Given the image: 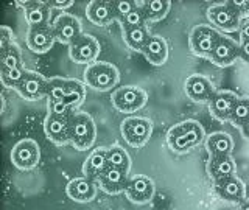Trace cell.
<instances>
[{"mask_svg":"<svg viewBox=\"0 0 249 210\" xmlns=\"http://www.w3.org/2000/svg\"><path fill=\"white\" fill-rule=\"evenodd\" d=\"M25 75L27 70L23 67H18L13 70H0V80H2V84L8 89H18V86L25 78Z\"/></svg>","mask_w":249,"mask_h":210,"instance_id":"cell-33","label":"cell"},{"mask_svg":"<svg viewBox=\"0 0 249 210\" xmlns=\"http://www.w3.org/2000/svg\"><path fill=\"white\" fill-rule=\"evenodd\" d=\"M0 66H2V70H13L22 67V56L18 45L10 44L5 49H2V53H0Z\"/></svg>","mask_w":249,"mask_h":210,"instance_id":"cell-30","label":"cell"},{"mask_svg":"<svg viewBox=\"0 0 249 210\" xmlns=\"http://www.w3.org/2000/svg\"><path fill=\"white\" fill-rule=\"evenodd\" d=\"M248 120H249V98H240L235 107H233L229 122L233 126L241 128Z\"/></svg>","mask_w":249,"mask_h":210,"instance_id":"cell-32","label":"cell"},{"mask_svg":"<svg viewBox=\"0 0 249 210\" xmlns=\"http://www.w3.org/2000/svg\"><path fill=\"white\" fill-rule=\"evenodd\" d=\"M237 58H240V45L226 36H221L218 39L212 54L209 56V59L218 67H228L233 64Z\"/></svg>","mask_w":249,"mask_h":210,"instance_id":"cell-16","label":"cell"},{"mask_svg":"<svg viewBox=\"0 0 249 210\" xmlns=\"http://www.w3.org/2000/svg\"><path fill=\"white\" fill-rule=\"evenodd\" d=\"M148 95L143 89L137 88V86H124L119 88L112 93V106L119 112L123 114H132L142 109L146 105Z\"/></svg>","mask_w":249,"mask_h":210,"instance_id":"cell-5","label":"cell"},{"mask_svg":"<svg viewBox=\"0 0 249 210\" xmlns=\"http://www.w3.org/2000/svg\"><path fill=\"white\" fill-rule=\"evenodd\" d=\"M122 136L124 142L134 148H142L153 134V122L143 117H131L122 122Z\"/></svg>","mask_w":249,"mask_h":210,"instance_id":"cell-4","label":"cell"},{"mask_svg":"<svg viewBox=\"0 0 249 210\" xmlns=\"http://www.w3.org/2000/svg\"><path fill=\"white\" fill-rule=\"evenodd\" d=\"M142 54L153 66H162L168 59V45L167 41L160 36H150L145 44Z\"/></svg>","mask_w":249,"mask_h":210,"instance_id":"cell-22","label":"cell"},{"mask_svg":"<svg viewBox=\"0 0 249 210\" xmlns=\"http://www.w3.org/2000/svg\"><path fill=\"white\" fill-rule=\"evenodd\" d=\"M53 31L56 41L61 44H67L69 47L75 41H78L83 36L81 23L75 16L72 14H61L59 18L53 23Z\"/></svg>","mask_w":249,"mask_h":210,"instance_id":"cell-10","label":"cell"},{"mask_svg":"<svg viewBox=\"0 0 249 210\" xmlns=\"http://www.w3.org/2000/svg\"><path fill=\"white\" fill-rule=\"evenodd\" d=\"M97 181L106 193L119 194L126 190L129 177H128V171H123V170L114 168V167H107L105 173L101 175Z\"/></svg>","mask_w":249,"mask_h":210,"instance_id":"cell-21","label":"cell"},{"mask_svg":"<svg viewBox=\"0 0 249 210\" xmlns=\"http://www.w3.org/2000/svg\"><path fill=\"white\" fill-rule=\"evenodd\" d=\"M238 31H240L241 42H249V20H245L243 23H241Z\"/></svg>","mask_w":249,"mask_h":210,"instance_id":"cell-40","label":"cell"},{"mask_svg":"<svg viewBox=\"0 0 249 210\" xmlns=\"http://www.w3.org/2000/svg\"><path fill=\"white\" fill-rule=\"evenodd\" d=\"M240 59H243L249 64V42L240 44Z\"/></svg>","mask_w":249,"mask_h":210,"instance_id":"cell-41","label":"cell"},{"mask_svg":"<svg viewBox=\"0 0 249 210\" xmlns=\"http://www.w3.org/2000/svg\"><path fill=\"white\" fill-rule=\"evenodd\" d=\"M184 89H185L187 97L192 101H195V103H209L216 93L212 83H210L206 76H201V75H192L187 78Z\"/></svg>","mask_w":249,"mask_h":210,"instance_id":"cell-14","label":"cell"},{"mask_svg":"<svg viewBox=\"0 0 249 210\" xmlns=\"http://www.w3.org/2000/svg\"><path fill=\"white\" fill-rule=\"evenodd\" d=\"M49 3V6L50 8H56V10H67L69 6H72L73 5V2L72 0H52V2H47Z\"/></svg>","mask_w":249,"mask_h":210,"instance_id":"cell-39","label":"cell"},{"mask_svg":"<svg viewBox=\"0 0 249 210\" xmlns=\"http://www.w3.org/2000/svg\"><path fill=\"white\" fill-rule=\"evenodd\" d=\"M209 175L213 179V182L221 181V179H228L235 176L237 165L231 156H224V158H210L209 159Z\"/></svg>","mask_w":249,"mask_h":210,"instance_id":"cell-26","label":"cell"},{"mask_svg":"<svg viewBox=\"0 0 249 210\" xmlns=\"http://www.w3.org/2000/svg\"><path fill=\"white\" fill-rule=\"evenodd\" d=\"M107 167V148H97L89 154V158L83 163V173L86 175V177L97 181Z\"/></svg>","mask_w":249,"mask_h":210,"instance_id":"cell-24","label":"cell"},{"mask_svg":"<svg viewBox=\"0 0 249 210\" xmlns=\"http://www.w3.org/2000/svg\"><path fill=\"white\" fill-rule=\"evenodd\" d=\"M86 16H88V19L93 23V25H98V27L109 25V23H111L115 19L112 2H105V0H93V2H90L88 5Z\"/></svg>","mask_w":249,"mask_h":210,"instance_id":"cell-23","label":"cell"},{"mask_svg":"<svg viewBox=\"0 0 249 210\" xmlns=\"http://www.w3.org/2000/svg\"><path fill=\"white\" fill-rule=\"evenodd\" d=\"M122 30H131V28H139L145 27V16L143 11L137 6L136 10H132L126 18H123L122 20Z\"/></svg>","mask_w":249,"mask_h":210,"instance_id":"cell-35","label":"cell"},{"mask_svg":"<svg viewBox=\"0 0 249 210\" xmlns=\"http://www.w3.org/2000/svg\"><path fill=\"white\" fill-rule=\"evenodd\" d=\"M206 148L209 153V158H224L231 156L233 150V140L226 132H213L206 140Z\"/></svg>","mask_w":249,"mask_h":210,"instance_id":"cell-25","label":"cell"},{"mask_svg":"<svg viewBox=\"0 0 249 210\" xmlns=\"http://www.w3.org/2000/svg\"><path fill=\"white\" fill-rule=\"evenodd\" d=\"M220 37H221V35L218 33L216 30H213L212 27L198 25L192 30L190 37H189V44H190V49L195 54L209 58L210 54H212Z\"/></svg>","mask_w":249,"mask_h":210,"instance_id":"cell-7","label":"cell"},{"mask_svg":"<svg viewBox=\"0 0 249 210\" xmlns=\"http://www.w3.org/2000/svg\"><path fill=\"white\" fill-rule=\"evenodd\" d=\"M112 8L115 13V19L122 20L123 18H126L132 10H136L137 2H131V0H114Z\"/></svg>","mask_w":249,"mask_h":210,"instance_id":"cell-36","label":"cell"},{"mask_svg":"<svg viewBox=\"0 0 249 210\" xmlns=\"http://www.w3.org/2000/svg\"><path fill=\"white\" fill-rule=\"evenodd\" d=\"M122 31H123V41L128 45V49H131L132 52L142 53L145 44L148 42V39H150V33H148L146 27L122 30Z\"/></svg>","mask_w":249,"mask_h":210,"instance_id":"cell-28","label":"cell"},{"mask_svg":"<svg viewBox=\"0 0 249 210\" xmlns=\"http://www.w3.org/2000/svg\"><path fill=\"white\" fill-rule=\"evenodd\" d=\"M229 5L237 11L240 18H246V16H249V0H231Z\"/></svg>","mask_w":249,"mask_h":210,"instance_id":"cell-37","label":"cell"},{"mask_svg":"<svg viewBox=\"0 0 249 210\" xmlns=\"http://www.w3.org/2000/svg\"><path fill=\"white\" fill-rule=\"evenodd\" d=\"M154 190H156L154 182L150 177L143 175H137L129 177L124 194L134 204H146V202H150L153 199Z\"/></svg>","mask_w":249,"mask_h":210,"instance_id":"cell-11","label":"cell"},{"mask_svg":"<svg viewBox=\"0 0 249 210\" xmlns=\"http://www.w3.org/2000/svg\"><path fill=\"white\" fill-rule=\"evenodd\" d=\"M10 36H14V33L10 28H8V27L0 28V47H2V49H5V47L13 44V39Z\"/></svg>","mask_w":249,"mask_h":210,"instance_id":"cell-38","label":"cell"},{"mask_svg":"<svg viewBox=\"0 0 249 210\" xmlns=\"http://www.w3.org/2000/svg\"><path fill=\"white\" fill-rule=\"evenodd\" d=\"M240 129H241V132H243V136L249 139V120H248V122H246V123L243 124V126L240 128Z\"/></svg>","mask_w":249,"mask_h":210,"instance_id":"cell-42","label":"cell"},{"mask_svg":"<svg viewBox=\"0 0 249 210\" xmlns=\"http://www.w3.org/2000/svg\"><path fill=\"white\" fill-rule=\"evenodd\" d=\"M66 193L75 202H90L97 196V185L90 177H76L67 184Z\"/></svg>","mask_w":249,"mask_h":210,"instance_id":"cell-18","label":"cell"},{"mask_svg":"<svg viewBox=\"0 0 249 210\" xmlns=\"http://www.w3.org/2000/svg\"><path fill=\"white\" fill-rule=\"evenodd\" d=\"M19 6H23L25 20L28 22L30 28H42L50 27V10L47 2H18Z\"/></svg>","mask_w":249,"mask_h":210,"instance_id":"cell-17","label":"cell"},{"mask_svg":"<svg viewBox=\"0 0 249 210\" xmlns=\"http://www.w3.org/2000/svg\"><path fill=\"white\" fill-rule=\"evenodd\" d=\"M41 159V150L33 139H23L11 150V162L18 170H33Z\"/></svg>","mask_w":249,"mask_h":210,"instance_id":"cell-6","label":"cell"},{"mask_svg":"<svg viewBox=\"0 0 249 210\" xmlns=\"http://www.w3.org/2000/svg\"><path fill=\"white\" fill-rule=\"evenodd\" d=\"M69 80H61V78H53L49 80V89H47V98L49 101L62 100L67 93Z\"/></svg>","mask_w":249,"mask_h":210,"instance_id":"cell-34","label":"cell"},{"mask_svg":"<svg viewBox=\"0 0 249 210\" xmlns=\"http://www.w3.org/2000/svg\"><path fill=\"white\" fill-rule=\"evenodd\" d=\"M209 20L216 25L218 28H221L226 33H232V31L240 30V16L237 11L229 5V2L213 5L207 10Z\"/></svg>","mask_w":249,"mask_h":210,"instance_id":"cell-9","label":"cell"},{"mask_svg":"<svg viewBox=\"0 0 249 210\" xmlns=\"http://www.w3.org/2000/svg\"><path fill=\"white\" fill-rule=\"evenodd\" d=\"M137 6L143 11L146 22H159L168 14L171 2L168 0H148V2H137Z\"/></svg>","mask_w":249,"mask_h":210,"instance_id":"cell-27","label":"cell"},{"mask_svg":"<svg viewBox=\"0 0 249 210\" xmlns=\"http://www.w3.org/2000/svg\"><path fill=\"white\" fill-rule=\"evenodd\" d=\"M97 137V126L93 119L86 112L70 114V143L76 150L84 151L90 148Z\"/></svg>","mask_w":249,"mask_h":210,"instance_id":"cell-2","label":"cell"},{"mask_svg":"<svg viewBox=\"0 0 249 210\" xmlns=\"http://www.w3.org/2000/svg\"><path fill=\"white\" fill-rule=\"evenodd\" d=\"M47 89H49V80L37 73V72H27L25 78L18 86L19 95L28 101H37L47 97Z\"/></svg>","mask_w":249,"mask_h":210,"instance_id":"cell-13","label":"cell"},{"mask_svg":"<svg viewBox=\"0 0 249 210\" xmlns=\"http://www.w3.org/2000/svg\"><path fill=\"white\" fill-rule=\"evenodd\" d=\"M213 189L218 196L229 202H241L246 196V187L237 176L213 182Z\"/></svg>","mask_w":249,"mask_h":210,"instance_id":"cell-19","label":"cell"},{"mask_svg":"<svg viewBox=\"0 0 249 210\" xmlns=\"http://www.w3.org/2000/svg\"><path fill=\"white\" fill-rule=\"evenodd\" d=\"M86 97V88L84 84L76 81V80H69V86H67V93L66 97L62 100H58V101H62V105H64L70 112H72V109L80 106L83 103V100Z\"/></svg>","mask_w":249,"mask_h":210,"instance_id":"cell-29","label":"cell"},{"mask_svg":"<svg viewBox=\"0 0 249 210\" xmlns=\"http://www.w3.org/2000/svg\"><path fill=\"white\" fill-rule=\"evenodd\" d=\"M100 54V42L90 35H83L69 47V56L78 64H93Z\"/></svg>","mask_w":249,"mask_h":210,"instance_id":"cell-8","label":"cell"},{"mask_svg":"<svg viewBox=\"0 0 249 210\" xmlns=\"http://www.w3.org/2000/svg\"><path fill=\"white\" fill-rule=\"evenodd\" d=\"M240 210H249V202H248V204H245L243 207H241Z\"/></svg>","mask_w":249,"mask_h":210,"instance_id":"cell-43","label":"cell"},{"mask_svg":"<svg viewBox=\"0 0 249 210\" xmlns=\"http://www.w3.org/2000/svg\"><path fill=\"white\" fill-rule=\"evenodd\" d=\"M107 163H109V167L119 168L123 171H129V168H131L129 154L119 145L107 148Z\"/></svg>","mask_w":249,"mask_h":210,"instance_id":"cell-31","label":"cell"},{"mask_svg":"<svg viewBox=\"0 0 249 210\" xmlns=\"http://www.w3.org/2000/svg\"><path fill=\"white\" fill-rule=\"evenodd\" d=\"M240 98L231 90H218L213 98L209 101V109L212 117L220 122H229L233 107Z\"/></svg>","mask_w":249,"mask_h":210,"instance_id":"cell-15","label":"cell"},{"mask_svg":"<svg viewBox=\"0 0 249 210\" xmlns=\"http://www.w3.org/2000/svg\"><path fill=\"white\" fill-rule=\"evenodd\" d=\"M204 140V129L195 120H185L171 126L167 132V143L171 151L184 154L196 148Z\"/></svg>","mask_w":249,"mask_h":210,"instance_id":"cell-1","label":"cell"},{"mask_svg":"<svg viewBox=\"0 0 249 210\" xmlns=\"http://www.w3.org/2000/svg\"><path fill=\"white\" fill-rule=\"evenodd\" d=\"M56 37H54L53 27H42V28H30L27 35V47L37 54L49 52Z\"/></svg>","mask_w":249,"mask_h":210,"instance_id":"cell-20","label":"cell"},{"mask_svg":"<svg viewBox=\"0 0 249 210\" xmlns=\"http://www.w3.org/2000/svg\"><path fill=\"white\" fill-rule=\"evenodd\" d=\"M119 70L109 62L97 61L84 70V81L93 90L105 92L119 83Z\"/></svg>","mask_w":249,"mask_h":210,"instance_id":"cell-3","label":"cell"},{"mask_svg":"<svg viewBox=\"0 0 249 210\" xmlns=\"http://www.w3.org/2000/svg\"><path fill=\"white\" fill-rule=\"evenodd\" d=\"M44 132L54 145H66L70 142V115L49 114L44 122Z\"/></svg>","mask_w":249,"mask_h":210,"instance_id":"cell-12","label":"cell"}]
</instances>
